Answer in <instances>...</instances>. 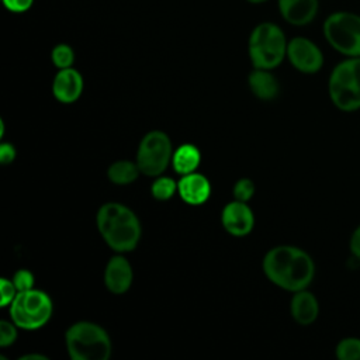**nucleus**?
Segmentation results:
<instances>
[{
    "label": "nucleus",
    "mask_w": 360,
    "mask_h": 360,
    "mask_svg": "<svg viewBox=\"0 0 360 360\" xmlns=\"http://www.w3.org/2000/svg\"><path fill=\"white\" fill-rule=\"evenodd\" d=\"M263 271L274 285L295 292L311 285L315 277V263L304 249L278 245L264 255Z\"/></svg>",
    "instance_id": "obj_1"
},
{
    "label": "nucleus",
    "mask_w": 360,
    "mask_h": 360,
    "mask_svg": "<svg viewBox=\"0 0 360 360\" xmlns=\"http://www.w3.org/2000/svg\"><path fill=\"white\" fill-rule=\"evenodd\" d=\"M96 224L104 242L118 253L134 250L141 239L138 217L120 202L103 204L97 211Z\"/></svg>",
    "instance_id": "obj_2"
},
{
    "label": "nucleus",
    "mask_w": 360,
    "mask_h": 360,
    "mask_svg": "<svg viewBox=\"0 0 360 360\" xmlns=\"http://www.w3.org/2000/svg\"><path fill=\"white\" fill-rule=\"evenodd\" d=\"M287 45L288 39L278 24L259 22L248 39V53L253 68L273 70L287 58Z\"/></svg>",
    "instance_id": "obj_3"
},
{
    "label": "nucleus",
    "mask_w": 360,
    "mask_h": 360,
    "mask_svg": "<svg viewBox=\"0 0 360 360\" xmlns=\"http://www.w3.org/2000/svg\"><path fill=\"white\" fill-rule=\"evenodd\" d=\"M328 96L333 107L342 112L360 110V56L343 58L332 68Z\"/></svg>",
    "instance_id": "obj_4"
},
{
    "label": "nucleus",
    "mask_w": 360,
    "mask_h": 360,
    "mask_svg": "<svg viewBox=\"0 0 360 360\" xmlns=\"http://www.w3.org/2000/svg\"><path fill=\"white\" fill-rule=\"evenodd\" d=\"M65 343L73 360H107L112 349L105 329L89 321L70 325L65 333Z\"/></svg>",
    "instance_id": "obj_5"
},
{
    "label": "nucleus",
    "mask_w": 360,
    "mask_h": 360,
    "mask_svg": "<svg viewBox=\"0 0 360 360\" xmlns=\"http://www.w3.org/2000/svg\"><path fill=\"white\" fill-rule=\"evenodd\" d=\"M322 34L328 45L343 58L360 56V14L338 10L326 15Z\"/></svg>",
    "instance_id": "obj_6"
},
{
    "label": "nucleus",
    "mask_w": 360,
    "mask_h": 360,
    "mask_svg": "<svg viewBox=\"0 0 360 360\" xmlns=\"http://www.w3.org/2000/svg\"><path fill=\"white\" fill-rule=\"evenodd\" d=\"M51 297L42 290L18 291L10 304L11 321L21 329L35 330L42 328L52 316Z\"/></svg>",
    "instance_id": "obj_7"
},
{
    "label": "nucleus",
    "mask_w": 360,
    "mask_h": 360,
    "mask_svg": "<svg viewBox=\"0 0 360 360\" xmlns=\"http://www.w3.org/2000/svg\"><path fill=\"white\" fill-rule=\"evenodd\" d=\"M172 141L163 131H150L143 135L136 150V165L142 174L160 176L172 162Z\"/></svg>",
    "instance_id": "obj_8"
},
{
    "label": "nucleus",
    "mask_w": 360,
    "mask_h": 360,
    "mask_svg": "<svg viewBox=\"0 0 360 360\" xmlns=\"http://www.w3.org/2000/svg\"><path fill=\"white\" fill-rule=\"evenodd\" d=\"M290 65L304 75L318 73L325 63L322 49L308 37H292L288 39L287 58Z\"/></svg>",
    "instance_id": "obj_9"
},
{
    "label": "nucleus",
    "mask_w": 360,
    "mask_h": 360,
    "mask_svg": "<svg viewBox=\"0 0 360 360\" xmlns=\"http://www.w3.org/2000/svg\"><path fill=\"white\" fill-rule=\"evenodd\" d=\"M221 222L228 233L233 236H245L252 231L255 217L250 207L245 201L233 200L224 207Z\"/></svg>",
    "instance_id": "obj_10"
},
{
    "label": "nucleus",
    "mask_w": 360,
    "mask_h": 360,
    "mask_svg": "<svg viewBox=\"0 0 360 360\" xmlns=\"http://www.w3.org/2000/svg\"><path fill=\"white\" fill-rule=\"evenodd\" d=\"M281 18L294 27L311 24L319 13V0H277Z\"/></svg>",
    "instance_id": "obj_11"
},
{
    "label": "nucleus",
    "mask_w": 360,
    "mask_h": 360,
    "mask_svg": "<svg viewBox=\"0 0 360 360\" xmlns=\"http://www.w3.org/2000/svg\"><path fill=\"white\" fill-rule=\"evenodd\" d=\"M83 91V77L79 70L73 68L58 69L52 82L53 97L63 104L75 103Z\"/></svg>",
    "instance_id": "obj_12"
},
{
    "label": "nucleus",
    "mask_w": 360,
    "mask_h": 360,
    "mask_svg": "<svg viewBox=\"0 0 360 360\" xmlns=\"http://www.w3.org/2000/svg\"><path fill=\"white\" fill-rule=\"evenodd\" d=\"M132 267L129 262L121 256H112L104 270V283L110 292L112 294H124L132 284Z\"/></svg>",
    "instance_id": "obj_13"
},
{
    "label": "nucleus",
    "mask_w": 360,
    "mask_h": 360,
    "mask_svg": "<svg viewBox=\"0 0 360 360\" xmlns=\"http://www.w3.org/2000/svg\"><path fill=\"white\" fill-rule=\"evenodd\" d=\"M319 301L316 295L308 288L292 292L290 301V314L292 319L301 326L312 325L319 316Z\"/></svg>",
    "instance_id": "obj_14"
},
{
    "label": "nucleus",
    "mask_w": 360,
    "mask_h": 360,
    "mask_svg": "<svg viewBox=\"0 0 360 360\" xmlns=\"http://www.w3.org/2000/svg\"><path fill=\"white\" fill-rule=\"evenodd\" d=\"M177 193L186 204L201 205L210 198L211 184L204 174L193 172L181 176L177 183Z\"/></svg>",
    "instance_id": "obj_15"
},
{
    "label": "nucleus",
    "mask_w": 360,
    "mask_h": 360,
    "mask_svg": "<svg viewBox=\"0 0 360 360\" xmlns=\"http://www.w3.org/2000/svg\"><path fill=\"white\" fill-rule=\"evenodd\" d=\"M248 83L252 93L262 100H273L280 91L278 82L269 69L253 68L248 76Z\"/></svg>",
    "instance_id": "obj_16"
},
{
    "label": "nucleus",
    "mask_w": 360,
    "mask_h": 360,
    "mask_svg": "<svg viewBox=\"0 0 360 360\" xmlns=\"http://www.w3.org/2000/svg\"><path fill=\"white\" fill-rule=\"evenodd\" d=\"M200 162H201V153L198 148L191 143L180 145L173 152V156H172V166L174 172L181 176L195 172V169L200 166Z\"/></svg>",
    "instance_id": "obj_17"
},
{
    "label": "nucleus",
    "mask_w": 360,
    "mask_h": 360,
    "mask_svg": "<svg viewBox=\"0 0 360 360\" xmlns=\"http://www.w3.org/2000/svg\"><path fill=\"white\" fill-rule=\"evenodd\" d=\"M139 173L141 170L136 162H131V160H117L107 170L108 180L118 186L134 183L138 179Z\"/></svg>",
    "instance_id": "obj_18"
},
{
    "label": "nucleus",
    "mask_w": 360,
    "mask_h": 360,
    "mask_svg": "<svg viewBox=\"0 0 360 360\" xmlns=\"http://www.w3.org/2000/svg\"><path fill=\"white\" fill-rule=\"evenodd\" d=\"M335 356L339 360H360V338H342L335 346Z\"/></svg>",
    "instance_id": "obj_19"
},
{
    "label": "nucleus",
    "mask_w": 360,
    "mask_h": 360,
    "mask_svg": "<svg viewBox=\"0 0 360 360\" xmlns=\"http://www.w3.org/2000/svg\"><path fill=\"white\" fill-rule=\"evenodd\" d=\"M51 60L58 69L72 68L75 62V51L68 44H56L51 51Z\"/></svg>",
    "instance_id": "obj_20"
},
{
    "label": "nucleus",
    "mask_w": 360,
    "mask_h": 360,
    "mask_svg": "<svg viewBox=\"0 0 360 360\" xmlns=\"http://www.w3.org/2000/svg\"><path fill=\"white\" fill-rule=\"evenodd\" d=\"M177 191V183L172 177H159L152 183L150 186V193L153 198L165 201L169 200L174 195Z\"/></svg>",
    "instance_id": "obj_21"
},
{
    "label": "nucleus",
    "mask_w": 360,
    "mask_h": 360,
    "mask_svg": "<svg viewBox=\"0 0 360 360\" xmlns=\"http://www.w3.org/2000/svg\"><path fill=\"white\" fill-rule=\"evenodd\" d=\"M255 193V184L250 179H239L233 186V197L235 200L248 202Z\"/></svg>",
    "instance_id": "obj_22"
},
{
    "label": "nucleus",
    "mask_w": 360,
    "mask_h": 360,
    "mask_svg": "<svg viewBox=\"0 0 360 360\" xmlns=\"http://www.w3.org/2000/svg\"><path fill=\"white\" fill-rule=\"evenodd\" d=\"M17 325L13 321H0V346L6 347L17 339Z\"/></svg>",
    "instance_id": "obj_23"
},
{
    "label": "nucleus",
    "mask_w": 360,
    "mask_h": 360,
    "mask_svg": "<svg viewBox=\"0 0 360 360\" xmlns=\"http://www.w3.org/2000/svg\"><path fill=\"white\" fill-rule=\"evenodd\" d=\"M13 283L17 288V291H27L34 288V274L27 269H20L13 276Z\"/></svg>",
    "instance_id": "obj_24"
},
{
    "label": "nucleus",
    "mask_w": 360,
    "mask_h": 360,
    "mask_svg": "<svg viewBox=\"0 0 360 360\" xmlns=\"http://www.w3.org/2000/svg\"><path fill=\"white\" fill-rule=\"evenodd\" d=\"M17 288L13 283V280H8L6 277L0 278V295H1V301L0 305L1 307H7L11 304V301L14 300V297L17 295Z\"/></svg>",
    "instance_id": "obj_25"
},
{
    "label": "nucleus",
    "mask_w": 360,
    "mask_h": 360,
    "mask_svg": "<svg viewBox=\"0 0 360 360\" xmlns=\"http://www.w3.org/2000/svg\"><path fill=\"white\" fill-rule=\"evenodd\" d=\"M6 10L14 14H22L32 8L35 0H1Z\"/></svg>",
    "instance_id": "obj_26"
},
{
    "label": "nucleus",
    "mask_w": 360,
    "mask_h": 360,
    "mask_svg": "<svg viewBox=\"0 0 360 360\" xmlns=\"http://www.w3.org/2000/svg\"><path fill=\"white\" fill-rule=\"evenodd\" d=\"M349 252L357 262H360V224L354 226L349 236Z\"/></svg>",
    "instance_id": "obj_27"
},
{
    "label": "nucleus",
    "mask_w": 360,
    "mask_h": 360,
    "mask_svg": "<svg viewBox=\"0 0 360 360\" xmlns=\"http://www.w3.org/2000/svg\"><path fill=\"white\" fill-rule=\"evenodd\" d=\"M15 155H17V152L11 143L3 142L0 145V163L1 165L11 163L15 159Z\"/></svg>",
    "instance_id": "obj_28"
},
{
    "label": "nucleus",
    "mask_w": 360,
    "mask_h": 360,
    "mask_svg": "<svg viewBox=\"0 0 360 360\" xmlns=\"http://www.w3.org/2000/svg\"><path fill=\"white\" fill-rule=\"evenodd\" d=\"M18 360H48V357L45 354H39V353H27L18 357Z\"/></svg>",
    "instance_id": "obj_29"
},
{
    "label": "nucleus",
    "mask_w": 360,
    "mask_h": 360,
    "mask_svg": "<svg viewBox=\"0 0 360 360\" xmlns=\"http://www.w3.org/2000/svg\"><path fill=\"white\" fill-rule=\"evenodd\" d=\"M245 1H248V3H250V4H262V3H266V1H269V0H245Z\"/></svg>",
    "instance_id": "obj_30"
}]
</instances>
